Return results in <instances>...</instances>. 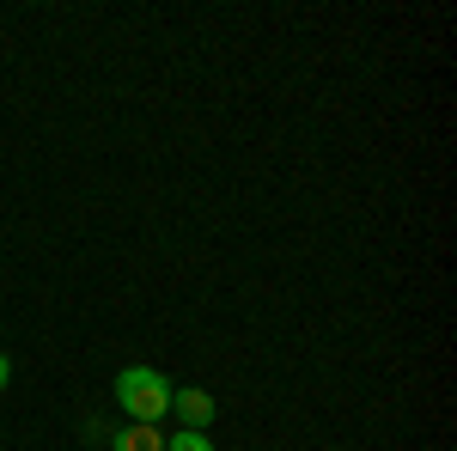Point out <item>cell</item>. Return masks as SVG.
Returning <instances> with one entry per match:
<instances>
[{"label":"cell","instance_id":"6da1fadb","mask_svg":"<svg viewBox=\"0 0 457 451\" xmlns=\"http://www.w3.org/2000/svg\"><path fill=\"white\" fill-rule=\"evenodd\" d=\"M116 403L129 409V421L159 427V421L171 415V379H165L159 366H122V372H116Z\"/></svg>","mask_w":457,"mask_h":451},{"label":"cell","instance_id":"7a4b0ae2","mask_svg":"<svg viewBox=\"0 0 457 451\" xmlns=\"http://www.w3.org/2000/svg\"><path fill=\"white\" fill-rule=\"evenodd\" d=\"M171 409H177V421H183V433H208V421H213V397L208 390L171 384Z\"/></svg>","mask_w":457,"mask_h":451},{"label":"cell","instance_id":"277c9868","mask_svg":"<svg viewBox=\"0 0 457 451\" xmlns=\"http://www.w3.org/2000/svg\"><path fill=\"white\" fill-rule=\"evenodd\" d=\"M165 451H213V439L208 433H177V439L165 433Z\"/></svg>","mask_w":457,"mask_h":451},{"label":"cell","instance_id":"5b68a950","mask_svg":"<svg viewBox=\"0 0 457 451\" xmlns=\"http://www.w3.org/2000/svg\"><path fill=\"white\" fill-rule=\"evenodd\" d=\"M6 379H12V360H6V354H0V390H6Z\"/></svg>","mask_w":457,"mask_h":451},{"label":"cell","instance_id":"3957f363","mask_svg":"<svg viewBox=\"0 0 457 451\" xmlns=\"http://www.w3.org/2000/svg\"><path fill=\"white\" fill-rule=\"evenodd\" d=\"M110 451H165V433L146 421H129L122 433H110Z\"/></svg>","mask_w":457,"mask_h":451}]
</instances>
